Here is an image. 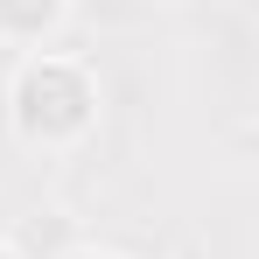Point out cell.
<instances>
[{
  "mask_svg": "<svg viewBox=\"0 0 259 259\" xmlns=\"http://www.w3.org/2000/svg\"><path fill=\"white\" fill-rule=\"evenodd\" d=\"M105 119V84L77 49H28L7 70V133L28 154H77Z\"/></svg>",
  "mask_w": 259,
  "mask_h": 259,
  "instance_id": "cell-1",
  "label": "cell"
},
{
  "mask_svg": "<svg viewBox=\"0 0 259 259\" xmlns=\"http://www.w3.org/2000/svg\"><path fill=\"white\" fill-rule=\"evenodd\" d=\"M77 0H0V49H56Z\"/></svg>",
  "mask_w": 259,
  "mask_h": 259,
  "instance_id": "cell-2",
  "label": "cell"
},
{
  "mask_svg": "<svg viewBox=\"0 0 259 259\" xmlns=\"http://www.w3.org/2000/svg\"><path fill=\"white\" fill-rule=\"evenodd\" d=\"M56 259H126V252H112V245H63Z\"/></svg>",
  "mask_w": 259,
  "mask_h": 259,
  "instance_id": "cell-3",
  "label": "cell"
},
{
  "mask_svg": "<svg viewBox=\"0 0 259 259\" xmlns=\"http://www.w3.org/2000/svg\"><path fill=\"white\" fill-rule=\"evenodd\" d=\"M0 259H28V252H21V245H14V238H0Z\"/></svg>",
  "mask_w": 259,
  "mask_h": 259,
  "instance_id": "cell-4",
  "label": "cell"
},
{
  "mask_svg": "<svg viewBox=\"0 0 259 259\" xmlns=\"http://www.w3.org/2000/svg\"><path fill=\"white\" fill-rule=\"evenodd\" d=\"M168 7H224V0H168Z\"/></svg>",
  "mask_w": 259,
  "mask_h": 259,
  "instance_id": "cell-5",
  "label": "cell"
}]
</instances>
